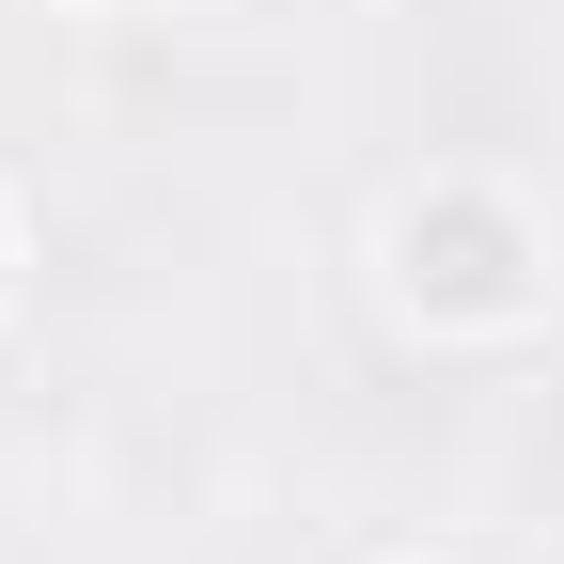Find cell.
<instances>
[{"label": "cell", "mask_w": 564, "mask_h": 564, "mask_svg": "<svg viewBox=\"0 0 564 564\" xmlns=\"http://www.w3.org/2000/svg\"><path fill=\"white\" fill-rule=\"evenodd\" d=\"M392 267H408V299H423V314H470V329L533 299V236L502 220V204H470V188H455V204H408Z\"/></svg>", "instance_id": "cell-1"}]
</instances>
